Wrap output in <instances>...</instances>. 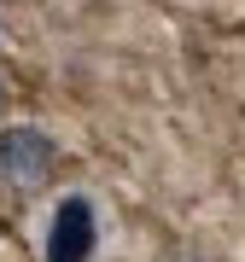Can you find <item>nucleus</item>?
<instances>
[{
	"mask_svg": "<svg viewBox=\"0 0 245 262\" xmlns=\"http://www.w3.org/2000/svg\"><path fill=\"white\" fill-rule=\"evenodd\" d=\"M53 163L58 151L41 128H0V192L12 198H29L53 181Z\"/></svg>",
	"mask_w": 245,
	"mask_h": 262,
	"instance_id": "f257e3e1",
	"label": "nucleus"
},
{
	"mask_svg": "<svg viewBox=\"0 0 245 262\" xmlns=\"http://www.w3.org/2000/svg\"><path fill=\"white\" fill-rule=\"evenodd\" d=\"M94 204L88 198H65L53 210V239H47V262H94Z\"/></svg>",
	"mask_w": 245,
	"mask_h": 262,
	"instance_id": "f03ea898",
	"label": "nucleus"
},
{
	"mask_svg": "<svg viewBox=\"0 0 245 262\" xmlns=\"http://www.w3.org/2000/svg\"><path fill=\"white\" fill-rule=\"evenodd\" d=\"M0 105H6V88H0Z\"/></svg>",
	"mask_w": 245,
	"mask_h": 262,
	"instance_id": "7ed1b4c3",
	"label": "nucleus"
}]
</instances>
